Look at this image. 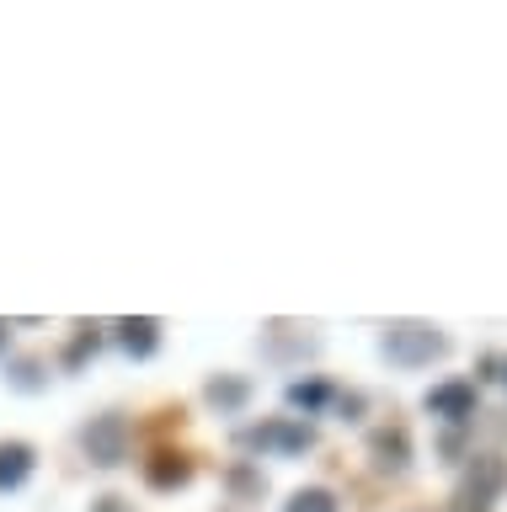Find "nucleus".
Returning a JSON list of instances; mask_svg holds the SVG:
<instances>
[{
    "label": "nucleus",
    "mask_w": 507,
    "mask_h": 512,
    "mask_svg": "<svg viewBox=\"0 0 507 512\" xmlns=\"http://www.w3.org/2000/svg\"><path fill=\"white\" fill-rule=\"evenodd\" d=\"M118 347L129 352V358H155V347H161V320H150V315L118 320Z\"/></svg>",
    "instance_id": "423d86ee"
},
{
    "label": "nucleus",
    "mask_w": 507,
    "mask_h": 512,
    "mask_svg": "<svg viewBox=\"0 0 507 512\" xmlns=\"http://www.w3.org/2000/svg\"><path fill=\"white\" fill-rule=\"evenodd\" d=\"M443 352H449V336L438 326H427V320H395L385 331V358L395 368H427V363H438Z\"/></svg>",
    "instance_id": "f257e3e1"
},
{
    "label": "nucleus",
    "mask_w": 507,
    "mask_h": 512,
    "mask_svg": "<svg viewBox=\"0 0 507 512\" xmlns=\"http://www.w3.org/2000/svg\"><path fill=\"white\" fill-rule=\"evenodd\" d=\"M422 406H427V416H438V422H454V427H465L470 416H475V384H470V379L433 384V390L422 395Z\"/></svg>",
    "instance_id": "39448f33"
},
{
    "label": "nucleus",
    "mask_w": 507,
    "mask_h": 512,
    "mask_svg": "<svg viewBox=\"0 0 507 512\" xmlns=\"http://www.w3.org/2000/svg\"><path fill=\"white\" fill-rule=\"evenodd\" d=\"M33 464H38V454L27 443H0V491H17L27 475H33Z\"/></svg>",
    "instance_id": "1a4fd4ad"
},
{
    "label": "nucleus",
    "mask_w": 507,
    "mask_h": 512,
    "mask_svg": "<svg viewBox=\"0 0 507 512\" xmlns=\"http://www.w3.org/2000/svg\"><path fill=\"white\" fill-rule=\"evenodd\" d=\"M91 512H134V507H129V502H118V496H102V502L91 507Z\"/></svg>",
    "instance_id": "4468645a"
},
{
    "label": "nucleus",
    "mask_w": 507,
    "mask_h": 512,
    "mask_svg": "<svg viewBox=\"0 0 507 512\" xmlns=\"http://www.w3.org/2000/svg\"><path fill=\"white\" fill-rule=\"evenodd\" d=\"M145 480L155 491H177V486H187V480H193V459L187 454H155V459H145Z\"/></svg>",
    "instance_id": "6e6552de"
},
{
    "label": "nucleus",
    "mask_w": 507,
    "mask_h": 512,
    "mask_svg": "<svg viewBox=\"0 0 507 512\" xmlns=\"http://www.w3.org/2000/svg\"><path fill=\"white\" fill-rule=\"evenodd\" d=\"M203 400H209V406H219V411H241L246 400H251V384H246V379H225V374H219L209 390H203Z\"/></svg>",
    "instance_id": "9b49d317"
},
{
    "label": "nucleus",
    "mask_w": 507,
    "mask_h": 512,
    "mask_svg": "<svg viewBox=\"0 0 507 512\" xmlns=\"http://www.w3.org/2000/svg\"><path fill=\"white\" fill-rule=\"evenodd\" d=\"M0 352H6V320H0Z\"/></svg>",
    "instance_id": "2eb2a0df"
},
{
    "label": "nucleus",
    "mask_w": 507,
    "mask_h": 512,
    "mask_svg": "<svg viewBox=\"0 0 507 512\" xmlns=\"http://www.w3.org/2000/svg\"><path fill=\"white\" fill-rule=\"evenodd\" d=\"M283 395H289V406H294V411H305V416L326 411L331 400H337V390H331L326 379H294V384H289V390H283Z\"/></svg>",
    "instance_id": "9d476101"
},
{
    "label": "nucleus",
    "mask_w": 507,
    "mask_h": 512,
    "mask_svg": "<svg viewBox=\"0 0 507 512\" xmlns=\"http://www.w3.org/2000/svg\"><path fill=\"white\" fill-rule=\"evenodd\" d=\"M497 379H507V358H502V374H497Z\"/></svg>",
    "instance_id": "dca6fc26"
},
{
    "label": "nucleus",
    "mask_w": 507,
    "mask_h": 512,
    "mask_svg": "<svg viewBox=\"0 0 507 512\" xmlns=\"http://www.w3.org/2000/svg\"><path fill=\"white\" fill-rule=\"evenodd\" d=\"M97 352H102V336L91 326H81V331H75V342L65 347V368H81L86 358H97Z\"/></svg>",
    "instance_id": "ddd939ff"
},
{
    "label": "nucleus",
    "mask_w": 507,
    "mask_h": 512,
    "mask_svg": "<svg viewBox=\"0 0 507 512\" xmlns=\"http://www.w3.org/2000/svg\"><path fill=\"white\" fill-rule=\"evenodd\" d=\"M502 491H507V464L497 454H481L454 486V512H491Z\"/></svg>",
    "instance_id": "f03ea898"
},
{
    "label": "nucleus",
    "mask_w": 507,
    "mask_h": 512,
    "mask_svg": "<svg viewBox=\"0 0 507 512\" xmlns=\"http://www.w3.org/2000/svg\"><path fill=\"white\" fill-rule=\"evenodd\" d=\"M283 512H337V496H331L326 486H305V491L289 496V507H283Z\"/></svg>",
    "instance_id": "f8f14e48"
},
{
    "label": "nucleus",
    "mask_w": 507,
    "mask_h": 512,
    "mask_svg": "<svg viewBox=\"0 0 507 512\" xmlns=\"http://www.w3.org/2000/svg\"><path fill=\"white\" fill-rule=\"evenodd\" d=\"M241 443H246V448H273V454H305V448L315 443V432H310V422H289V416H273V422H262V427L241 432Z\"/></svg>",
    "instance_id": "20e7f679"
},
{
    "label": "nucleus",
    "mask_w": 507,
    "mask_h": 512,
    "mask_svg": "<svg viewBox=\"0 0 507 512\" xmlns=\"http://www.w3.org/2000/svg\"><path fill=\"white\" fill-rule=\"evenodd\" d=\"M81 448H86V459L97 464V470H118L123 459H129V422L123 416H91V427L81 432Z\"/></svg>",
    "instance_id": "7ed1b4c3"
},
{
    "label": "nucleus",
    "mask_w": 507,
    "mask_h": 512,
    "mask_svg": "<svg viewBox=\"0 0 507 512\" xmlns=\"http://www.w3.org/2000/svg\"><path fill=\"white\" fill-rule=\"evenodd\" d=\"M369 454H374V464H379V470L401 475L406 464H411V438H406L401 427H379L374 438H369Z\"/></svg>",
    "instance_id": "0eeeda50"
}]
</instances>
